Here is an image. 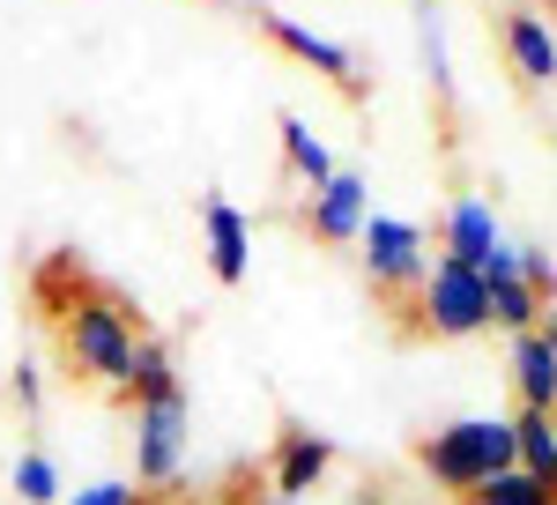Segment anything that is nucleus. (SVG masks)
Wrapping results in <instances>:
<instances>
[{
  "label": "nucleus",
  "instance_id": "nucleus-1",
  "mask_svg": "<svg viewBox=\"0 0 557 505\" xmlns=\"http://www.w3.org/2000/svg\"><path fill=\"white\" fill-rule=\"evenodd\" d=\"M38 297L60 305V357H67V372L120 394V379L134 365V342H141L134 305L120 291H104V283H89V275H75V291H60L52 275H38Z\"/></svg>",
  "mask_w": 557,
  "mask_h": 505
},
{
  "label": "nucleus",
  "instance_id": "nucleus-2",
  "mask_svg": "<svg viewBox=\"0 0 557 505\" xmlns=\"http://www.w3.org/2000/svg\"><path fill=\"white\" fill-rule=\"evenodd\" d=\"M417 461L438 491H454V498H469L475 483H491L498 468H513V417H461L446 423V431H431L424 446H417Z\"/></svg>",
  "mask_w": 557,
  "mask_h": 505
},
{
  "label": "nucleus",
  "instance_id": "nucleus-3",
  "mask_svg": "<svg viewBox=\"0 0 557 505\" xmlns=\"http://www.w3.org/2000/svg\"><path fill=\"white\" fill-rule=\"evenodd\" d=\"M178 476H186V386L134 402V483L172 491Z\"/></svg>",
  "mask_w": 557,
  "mask_h": 505
},
{
  "label": "nucleus",
  "instance_id": "nucleus-4",
  "mask_svg": "<svg viewBox=\"0 0 557 505\" xmlns=\"http://www.w3.org/2000/svg\"><path fill=\"white\" fill-rule=\"evenodd\" d=\"M417 328L424 335H446V342H461V335H483L491 328V305H483V275L475 268H461V260H431L424 268V283H417Z\"/></svg>",
  "mask_w": 557,
  "mask_h": 505
},
{
  "label": "nucleus",
  "instance_id": "nucleus-5",
  "mask_svg": "<svg viewBox=\"0 0 557 505\" xmlns=\"http://www.w3.org/2000/svg\"><path fill=\"white\" fill-rule=\"evenodd\" d=\"M357 246H364V283H372L386 305L417 297V283H424L431 260H424V231H417L409 215H364Z\"/></svg>",
  "mask_w": 557,
  "mask_h": 505
},
{
  "label": "nucleus",
  "instance_id": "nucleus-6",
  "mask_svg": "<svg viewBox=\"0 0 557 505\" xmlns=\"http://www.w3.org/2000/svg\"><path fill=\"white\" fill-rule=\"evenodd\" d=\"M260 30H268V45H283L290 60H305V67H320V75H327V83L343 89V97H364V75H357L349 45L320 38V30H305L298 15H275V8H260Z\"/></svg>",
  "mask_w": 557,
  "mask_h": 505
},
{
  "label": "nucleus",
  "instance_id": "nucleus-7",
  "mask_svg": "<svg viewBox=\"0 0 557 505\" xmlns=\"http://www.w3.org/2000/svg\"><path fill=\"white\" fill-rule=\"evenodd\" d=\"M335 468V439L305 431V423H283L275 454H268V498H298V491H320V476Z\"/></svg>",
  "mask_w": 557,
  "mask_h": 505
},
{
  "label": "nucleus",
  "instance_id": "nucleus-8",
  "mask_svg": "<svg viewBox=\"0 0 557 505\" xmlns=\"http://www.w3.org/2000/svg\"><path fill=\"white\" fill-rule=\"evenodd\" d=\"M364 215H372V186H364L357 171H335L327 186H312V201H305V231L327 238V246H357Z\"/></svg>",
  "mask_w": 557,
  "mask_h": 505
},
{
  "label": "nucleus",
  "instance_id": "nucleus-9",
  "mask_svg": "<svg viewBox=\"0 0 557 505\" xmlns=\"http://www.w3.org/2000/svg\"><path fill=\"white\" fill-rule=\"evenodd\" d=\"M506 60H513L520 89H550L557 83V30L535 15V8H506Z\"/></svg>",
  "mask_w": 557,
  "mask_h": 505
},
{
  "label": "nucleus",
  "instance_id": "nucleus-10",
  "mask_svg": "<svg viewBox=\"0 0 557 505\" xmlns=\"http://www.w3.org/2000/svg\"><path fill=\"white\" fill-rule=\"evenodd\" d=\"M201 231H209L215 283H246V268H253V223L231 209L223 194H209V201H201Z\"/></svg>",
  "mask_w": 557,
  "mask_h": 505
},
{
  "label": "nucleus",
  "instance_id": "nucleus-11",
  "mask_svg": "<svg viewBox=\"0 0 557 505\" xmlns=\"http://www.w3.org/2000/svg\"><path fill=\"white\" fill-rule=\"evenodd\" d=\"M498 246H506V238H498V215H491V201H483V194H461V201L446 209V253H438V260L483 268Z\"/></svg>",
  "mask_w": 557,
  "mask_h": 505
},
{
  "label": "nucleus",
  "instance_id": "nucleus-12",
  "mask_svg": "<svg viewBox=\"0 0 557 505\" xmlns=\"http://www.w3.org/2000/svg\"><path fill=\"white\" fill-rule=\"evenodd\" d=\"M513 394L520 409H557V349L535 328L513 335Z\"/></svg>",
  "mask_w": 557,
  "mask_h": 505
},
{
  "label": "nucleus",
  "instance_id": "nucleus-13",
  "mask_svg": "<svg viewBox=\"0 0 557 505\" xmlns=\"http://www.w3.org/2000/svg\"><path fill=\"white\" fill-rule=\"evenodd\" d=\"M513 468L557 491V409H520L513 417Z\"/></svg>",
  "mask_w": 557,
  "mask_h": 505
},
{
  "label": "nucleus",
  "instance_id": "nucleus-14",
  "mask_svg": "<svg viewBox=\"0 0 557 505\" xmlns=\"http://www.w3.org/2000/svg\"><path fill=\"white\" fill-rule=\"evenodd\" d=\"M275 134H283V164H290V178H298V186H327V178L343 171V164H335V149H327V141L298 120V112H283V120H275Z\"/></svg>",
  "mask_w": 557,
  "mask_h": 505
},
{
  "label": "nucleus",
  "instance_id": "nucleus-15",
  "mask_svg": "<svg viewBox=\"0 0 557 505\" xmlns=\"http://www.w3.org/2000/svg\"><path fill=\"white\" fill-rule=\"evenodd\" d=\"M178 386V365H172V342H157V335H141L134 342V365H127V379H120V402H149V394H172Z\"/></svg>",
  "mask_w": 557,
  "mask_h": 505
},
{
  "label": "nucleus",
  "instance_id": "nucleus-16",
  "mask_svg": "<svg viewBox=\"0 0 557 505\" xmlns=\"http://www.w3.org/2000/svg\"><path fill=\"white\" fill-rule=\"evenodd\" d=\"M461 505H557V491H550V483H535L528 468H498V476L475 483Z\"/></svg>",
  "mask_w": 557,
  "mask_h": 505
},
{
  "label": "nucleus",
  "instance_id": "nucleus-17",
  "mask_svg": "<svg viewBox=\"0 0 557 505\" xmlns=\"http://www.w3.org/2000/svg\"><path fill=\"white\" fill-rule=\"evenodd\" d=\"M15 498L23 505H60V468H52V454H23V461H15Z\"/></svg>",
  "mask_w": 557,
  "mask_h": 505
},
{
  "label": "nucleus",
  "instance_id": "nucleus-18",
  "mask_svg": "<svg viewBox=\"0 0 557 505\" xmlns=\"http://www.w3.org/2000/svg\"><path fill=\"white\" fill-rule=\"evenodd\" d=\"M513 253H520V283H528V291L550 305V297H557V268H550V253H535V246H513Z\"/></svg>",
  "mask_w": 557,
  "mask_h": 505
},
{
  "label": "nucleus",
  "instance_id": "nucleus-19",
  "mask_svg": "<svg viewBox=\"0 0 557 505\" xmlns=\"http://www.w3.org/2000/svg\"><path fill=\"white\" fill-rule=\"evenodd\" d=\"M67 505H157L149 491H134V483H89V491H75Z\"/></svg>",
  "mask_w": 557,
  "mask_h": 505
},
{
  "label": "nucleus",
  "instance_id": "nucleus-20",
  "mask_svg": "<svg viewBox=\"0 0 557 505\" xmlns=\"http://www.w3.org/2000/svg\"><path fill=\"white\" fill-rule=\"evenodd\" d=\"M15 402H23L30 417L45 409V379H38V365H15Z\"/></svg>",
  "mask_w": 557,
  "mask_h": 505
},
{
  "label": "nucleus",
  "instance_id": "nucleus-21",
  "mask_svg": "<svg viewBox=\"0 0 557 505\" xmlns=\"http://www.w3.org/2000/svg\"><path fill=\"white\" fill-rule=\"evenodd\" d=\"M535 335H543V342L557 349V305H543V320H535Z\"/></svg>",
  "mask_w": 557,
  "mask_h": 505
},
{
  "label": "nucleus",
  "instance_id": "nucleus-22",
  "mask_svg": "<svg viewBox=\"0 0 557 505\" xmlns=\"http://www.w3.org/2000/svg\"><path fill=\"white\" fill-rule=\"evenodd\" d=\"M246 505H305V498H246Z\"/></svg>",
  "mask_w": 557,
  "mask_h": 505
},
{
  "label": "nucleus",
  "instance_id": "nucleus-23",
  "mask_svg": "<svg viewBox=\"0 0 557 505\" xmlns=\"http://www.w3.org/2000/svg\"><path fill=\"white\" fill-rule=\"evenodd\" d=\"M550 8H557V0H550Z\"/></svg>",
  "mask_w": 557,
  "mask_h": 505
}]
</instances>
